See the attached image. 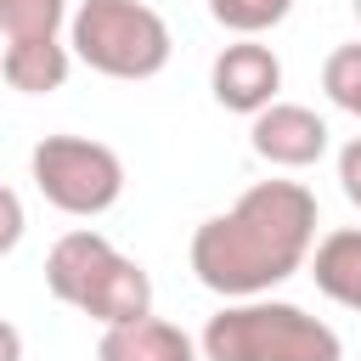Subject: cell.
Here are the masks:
<instances>
[{
    "instance_id": "1",
    "label": "cell",
    "mask_w": 361,
    "mask_h": 361,
    "mask_svg": "<svg viewBox=\"0 0 361 361\" xmlns=\"http://www.w3.org/2000/svg\"><path fill=\"white\" fill-rule=\"evenodd\" d=\"M316 243V197L299 180H259L192 231V271L220 299H259L288 282Z\"/></svg>"
},
{
    "instance_id": "2",
    "label": "cell",
    "mask_w": 361,
    "mask_h": 361,
    "mask_svg": "<svg viewBox=\"0 0 361 361\" xmlns=\"http://www.w3.org/2000/svg\"><path fill=\"white\" fill-rule=\"evenodd\" d=\"M45 288L102 327H124V322L152 316V276L130 254H118L102 231L56 237L45 254Z\"/></svg>"
},
{
    "instance_id": "3",
    "label": "cell",
    "mask_w": 361,
    "mask_h": 361,
    "mask_svg": "<svg viewBox=\"0 0 361 361\" xmlns=\"http://www.w3.org/2000/svg\"><path fill=\"white\" fill-rule=\"evenodd\" d=\"M203 361H344L338 333L282 299H231L197 338Z\"/></svg>"
},
{
    "instance_id": "4",
    "label": "cell",
    "mask_w": 361,
    "mask_h": 361,
    "mask_svg": "<svg viewBox=\"0 0 361 361\" xmlns=\"http://www.w3.org/2000/svg\"><path fill=\"white\" fill-rule=\"evenodd\" d=\"M68 51L107 79H152L169 68V23L147 0H85L68 23Z\"/></svg>"
},
{
    "instance_id": "5",
    "label": "cell",
    "mask_w": 361,
    "mask_h": 361,
    "mask_svg": "<svg viewBox=\"0 0 361 361\" xmlns=\"http://www.w3.org/2000/svg\"><path fill=\"white\" fill-rule=\"evenodd\" d=\"M28 175L39 186V197L62 214H107L118 197H124V164L107 141H90V135H45L34 152H28Z\"/></svg>"
},
{
    "instance_id": "6",
    "label": "cell",
    "mask_w": 361,
    "mask_h": 361,
    "mask_svg": "<svg viewBox=\"0 0 361 361\" xmlns=\"http://www.w3.org/2000/svg\"><path fill=\"white\" fill-rule=\"evenodd\" d=\"M209 90H214V102H220L226 113H248V118H254V113H265V107L276 102V90H282V62H276L271 45L237 39V45H226V51L214 56Z\"/></svg>"
},
{
    "instance_id": "7",
    "label": "cell",
    "mask_w": 361,
    "mask_h": 361,
    "mask_svg": "<svg viewBox=\"0 0 361 361\" xmlns=\"http://www.w3.org/2000/svg\"><path fill=\"white\" fill-rule=\"evenodd\" d=\"M248 141L276 169H310L327 152V118L316 107H299V102H271L265 113H254Z\"/></svg>"
},
{
    "instance_id": "8",
    "label": "cell",
    "mask_w": 361,
    "mask_h": 361,
    "mask_svg": "<svg viewBox=\"0 0 361 361\" xmlns=\"http://www.w3.org/2000/svg\"><path fill=\"white\" fill-rule=\"evenodd\" d=\"M197 355L203 350L175 322H158V316L102 327V338H96V361H197Z\"/></svg>"
},
{
    "instance_id": "9",
    "label": "cell",
    "mask_w": 361,
    "mask_h": 361,
    "mask_svg": "<svg viewBox=\"0 0 361 361\" xmlns=\"http://www.w3.org/2000/svg\"><path fill=\"white\" fill-rule=\"evenodd\" d=\"M68 68H73V51L62 39H23V45H6L0 51V79L23 96H51L68 85Z\"/></svg>"
},
{
    "instance_id": "10",
    "label": "cell",
    "mask_w": 361,
    "mask_h": 361,
    "mask_svg": "<svg viewBox=\"0 0 361 361\" xmlns=\"http://www.w3.org/2000/svg\"><path fill=\"white\" fill-rule=\"evenodd\" d=\"M310 276H316V288H322L333 305L361 310V226L327 231V237L316 243V254H310Z\"/></svg>"
},
{
    "instance_id": "11",
    "label": "cell",
    "mask_w": 361,
    "mask_h": 361,
    "mask_svg": "<svg viewBox=\"0 0 361 361\" xmlns=\"http://www.w3.org/2000/svg\"><path fill=\"white\" fill-rule=\"evenodd\" d=\"M62 17H68V0H0V34H6V45L56 39Z\"/></svg>"
},
{
    "instance_id": "12",
    "label": "cell",
    "mask_w": 361,
    "mask_h": 361,
    "mask_svg": "<svg viewBox=\"0 0 361 361\" xmlns=\"http://www.w3.org/2000/svg\"><path fill=\"white\" fill-rule=\"evenodd\" d=\"M288 11H293V0H209V17L220 28H231L237 39H254V34L276 28Z\"/></svg>"
},
{
    "instance_id": "13",
    "label": "cell",
    "mask_w": 361,
    "mask_h": 361,
    "mask_svg": "<svg viewBox=\"0 0 361 361\" xmlns=\"http://www.w3.org/2000/svg\"><path fill=\"white\" fill-rule=\"evenodd\" d=\"M322 90H327L333 107H344L350 118H361V39L355 45H338L322 62Z\"/></svg>"
},
{
    "instance_id": "14",
    "label": "cell",
    "mask_w": 361,
    "mask_h": 361,
    "mask_svg": "<svg viewBox=\"0 0 361 361\" xmlns=\"http://www.w3.org/2000/svg\"><path fill=\"white\" fill-rule=\"evenodd\" d=\"M23 231H28V214H23V197L11 192V186H0V259L23 243Z\"/></svg>"
},
{
    "instance_id": "15",
    "label": "cell",
    "mask_w": 361,
    "mask_h": 361,
    "mask_svg": "<svg viewBox=\"0 0 361 361\" xmlns=\"http://www.w3.org/2000/svg\"><path fill=\"white\" fill-rule=\"evenodd\" d=\"M338 186H344V197L361 209V135L338 147Z\"/></svg>"
},
{
    "instance_id": "16",
    "label": "cell",
    "mask_w": 361,
    "mask_h": 361,
    "mask_svg": "<svg viewBox=\"0 0 361 361\" xmlns=\"http://www.w3.org/2000/svg\"><path fill=\"white\" fill-rule=\"evenodd\" d=\"M0 361H23V333L11 322H0Z\"/></svg>"
},
{
    "instance_id": "17",
    "label": "cell",
    "mask_w": 361,
    "mask_h": 361,
    "mask_svg": "<svg viewBox=\"0 0 361 361\" xmlns=\"http://www.w3.org/2000/svg\"><path fill=\"white\" fill-rule=\"evenodd\" d=\"M350 6H355V17H361V0H350Z\"/></svg>"
},
{
    "instance_id": "18",
    "label": "cell",
    "mask_w": 361,
    "mask_h": 361,
    "mask_svg": "<svg viewBox=\"0 0 361 361\" xmlns=\"http://www.w3.org/2000/svg\"><path fill=\"white\" fill-rule=\"evenodd\" d=\"M0 51H6V45H0Z\"/></svg>"
}]
</instances>
